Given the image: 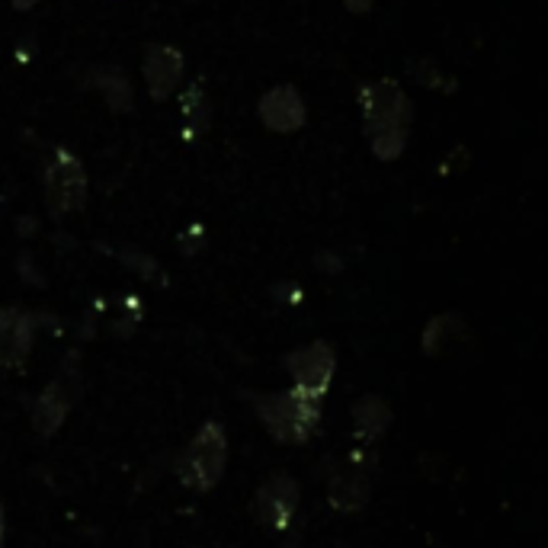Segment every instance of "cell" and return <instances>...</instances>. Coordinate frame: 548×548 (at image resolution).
Returning a JSON list of instances; mask_svg holds the SVG:
<instances>
[{"instance_id": "9", "label": "cell", "mask_w": 548, "mask_h": 548, "mask_svg": "<svg viewBox=\"0 0 548 548\" xmlns=\"http://www.w3.org/2000/svg\"><path fill=\"white\" fill-rule=\"evenodd\" d=\"M186 74V58L177 45H164V42H151L145 55H142V81L148 87V97L154 103L167 100L183 84Z\"/></svg>"}, {"instance_id": "17", "label": "cell", "mask_w": 548, "mask_h": 548, "mask_svg": "<svg viewBox=\"0 0 548 548\" xmlns=\"http://www.w3.org/2000/svg\"><path fill=\"white\" fill-rule=\"evenodd\" d=\"M369 138V151L375 161H398L407 151V138H411V129H382L372 132Z\"/></svg>"}, {"instance_id": "12", "label": "cell", "mask_w": 548, "mask_h": 548, "mask_svg": "<svg viewBox=\"0 0 548 548\" xmlns=\"http://www.w3.org/2000/svg\"><path fill=\"white\" fill-rule=\"evenodd\" d=\"M84 84L93 87L103 97L109 113H132L135 106V90H132V81L122 74V68H109V65H93L84 71Z\"/></svg>"}, {"instance_id": "14", "label": "cell", "mask_w": 548, "mask_h": 548, "mask_svg": "<svg viewBox=\"0 0 548 548\" xmlns=\"http://www.w3.org/2000/svg\"><path fill=\"white\" fill-rule=\"evenodd\" d=\"M420 343H424L427 356H449L452 347H459V343H472V331H468V324L459 315H436L427 321Z\"/></svg>"}, {"instance_id": "20", "label": "cell", "mask_w": 548, "mask_h": 548, "mask_svg": "<svg viewBox=\"0 0 548 548\" xmlns=\"http://www.w3.org/2000/svg\"><path fill=\"white\" fill-rule=\"evenodd\" d=\"M36 4H42V0H10V7L17 10V13H29V10H36Z\"/></svg>"}, {"instance_id": "16", "label": "cell", "mask_w": 548, "mask_h": 548, "mask_svg": "<svg viewBox=\"0 0 548 548\" xmlns=\"http://www.w3.org/2000/svg\"><path fill=\"white\" fill-rule=\"evenodd\" d=\"M411 77L427 90H436V93H446V97H452V93L459 90V81L452 74H446L440 65H436L433 58H420V61H411Z\"/></svg>"}, {"instance_id": "19", "label": "cell", "mask_w": 548, "mask_h": 548, "mask_svg": "<svg viewBox=\"0 0 548 548\" xmlns=\"http://www.w3.org/2000/svg\"><path fill=\"white\" fill-rule=\"evenodd\" d=\"M343 10L353 13V17H363V13H369L375 7V0H340Z\"/></svg>"}, {"instance_id": "5", "label": "cell", "mask_w": 548, "mask_h": 548, "mask_svg": "<svg viewBox=\"0 0 548 548\" xmlns=\"http://www.w3.org/2000/svg\"><path fill=\"white\" fill-rule=\"evenodd\" d=\"M286 372L295 391H305V395L324 401L337 372V353L327 340H311L286 356Z\"/></svg>"}, {"instance_id": "7", "label": "cell", "mask_w": 548, "mask_h": 548, "mask_svg": "<svg viewBox=\"0 0 548 548\" xmlns=\"http://www.w3.org/2000/svg\"><path fill=\"white\" fill-rule=\"evenodd\" d=\"M372 497V456L353 452L327 481V504L337 513H359Z\"/></svg>"}, {"instance_id": "1", "label": "cell", "mask_w": 548, "mask_h": 548, "mask_svg": "<svg viewBox=\"0 0 548 548\" xmlns=\"http://www.w3.org/2000/svg\"><path fill=\"white\" fill-rule=\"evenodd\" d=\"M254 414L263 430L279 443H308L311 433L321 427V398H311L305 391H266L254 398Z\"/></svg>"}, {"instance_id": "13", "label": "cell", "mask_w": 548, "mask_h": 548, "mask_svg": "<svg viewBox=\"0 0 548 548\" xmlns=\"http://www.w3.org/2000/svg\"><path fill=\"white\" fill-rule=\"evenodd\" d=\"M391 420H395V411L382 395H363L353 404V433L359 443H379L382 436L388 433Z\"/></svg>"}, {"instance_id": "2", "label": "cell", "mask_w": 548, "mask_h": 548, "mask_svg": "<svg viewBox=\"0 0 548 548\" xmlns=\"http://www.w3.org/2000/svg\"><path fill=\"white\" fill-rule=\"evenodd\" d=\"M228 468V433L218 420H206L177 459V478L183 488L209 494Z\"/></svg>"}, {"instance_id": "18", "label": "cell", "mask_w": 548, "mask_h": 548, "mask_svg": "<svg viewBox=\"0 0 548 548\" xmlns=\"http://www.w3.org/2000/svg\"><path fill=\"white\" fill-rule=\"evenodd\" d=\"M125 263H129L132 266V270H138V273H142V276H158V263H154L148 254H142V250H122V254H119Z\"/></svg>"}, {"instance_id": "8", "label": "cell", "mask_w": 548, "mask_h": 548, "mask_svg": "<svg viewBox=\"0 0 548 548\" xmlns=\"http://www.w3.org/2000/svg\"><path fill=\"white\" fill-rule=\"evenodd\" d=\"M257 116L263 122L266 132L273 135H295L305 129L308 122V103L299 93V87L292 84H276L260 97Z\"/></svg>"}, {"instance_id": "15", "label": "cell", "mask_w": 548, "mask_h": 548, "mask_svg": "<svg viewBox=\"0 0 548 548\" xmlns=\"http://www.w3.org/2000/svg\"><path fill=\"white\" fill-rule=\"evenodd\" d=\"M180 116H183V138L186 142H196L209 132V122H212V106L206 97V87L202 81H193L180 93Z\"/></svg>"}, {"instance_id": "10", "label": "cell", "mask_w": 548, "mask_h": 548, "mask_svg": "<svg viewBox=\"0 0 548 548\" xmlns=\"http://www.w3.org/2000/svg\"><path fill=\"white\" fill-rule=\"evenodd\" d=\"M36 343V318L23 308L0 305V369L17 372L26 366Z\"/></svg>"}, {"instance_id": "6", "label": "cell", "mask_w": 548, "mask_h": 548, "mask_svg": "<svg viewBox=\"0 0 548 548\" xmlns=\"http://www.w3.org/2000/svg\"><path fill=\"white\" fill-rule=\"evenodd\" d=\"M299 500H302V488L299 481L286 472H276L266 478L257 494H254V516L257 523L273 529V532H283L292 526L295 520V510H299Z\"/></svg>"}, {"instance_id": "11", "label": "cell", "mask_w": 548, "mask_h": 548, "mask_svg": "<svg viewBox=\"0 0 548 548\" xmlns=\"http://www.w3.org/2000/svg\"><path fill=\"white\" fill-rule=\"evenodd\" d=\"M77 391H81V385L65 379V375L42 388V395L33 404V430L39 436L49 440V436H55L61 427H65V420L77 401Z\"/></svg>"}, {"instance_id": "3", "label": "cell", "mask_w": 548, "mask_h": 548, "mask_svg": "<svg viewBox=\"0 0 548 548\" xmlns=\"http://www.w3.org/2000/svg\"><path fill=\"white\" fill-rule=\"evenodd\" d=\"M87 190L90 177L84 161L71 148H55L49 164L42 170V199L49 215L55 222H61V218L81 212L87 206Z\"/></svg>"}, {"instance_id": "4", "label": "cell", "mask_w": 548, "mask_h": 548, "mask_svg": "<svg viewBox=\"0 0 548 548\" xmlns=\"http://www.w3.org/2000/svg\"><path fill=\"white\" fill-rule=\"evenodd\" d=\"M359 109H363L366 135L382 129H411L414 125V103L391 77H379V81L359 87Z\"/></svg>"}, {"instance_id": "21", "label": "cell", "mask_w": 548, "mask_h": 548, "mask_svg": "<svg viewBox=\"0 0 548 548\" xmlns=\"http://www.w3.org/2000/svg\"><path fill=\"white\" fill-rule=\"evenodd\" d=\"M4 536H7V513L4 504H0V548H4Z\"/></svg>"}]
</instances>
